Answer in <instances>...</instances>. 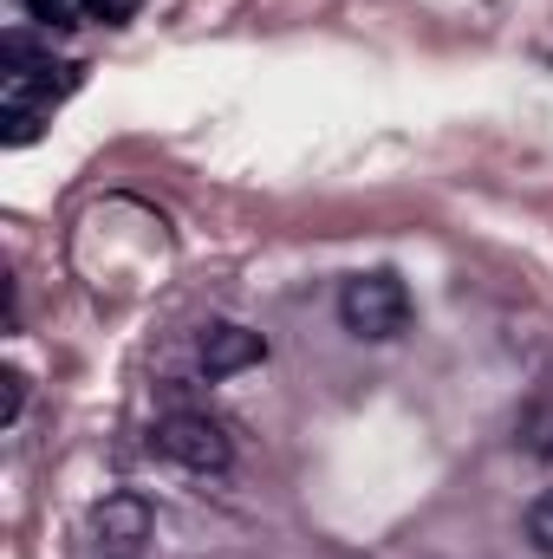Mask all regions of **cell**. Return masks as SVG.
I'll return each instance as SVG.
<instances>
[{
	"label": "cell",
	"instance_id": "277c9868",
	"mask_svg": "<svg viewBox=\"0 0 553 559\" xmlns=\"http://www.w3.org/2000/svg\"><path fill=\"white\" fill-rule=\"evenodd\" d=\"M150 534H156V514L143 495H105L92 508V540L105 559H138L150 547Z\"/></svg>",
	"mask_w": 553,
	"mask_h": 559
},
{
	"label": "cell",
	"instance_id": "52a82bcc",
	"mask_svg": "<svg viewBox=\"0 0 553 559\" xmlns=\"http://www.w3.org/2000/svg\"><path fill=\"white\" fill-rule=\"evenodd\" d=\"M528 547L541 559H553V488H541V495L528 501Z\"/></svg>",
	"mask_w": 553,
	"mask_h": 559
},
{
	"label": "cell",
	"instance_id": "5b68a950",
	"mask_svg": "<svg viewBox=\"0 0 553 559\" xmlns=\"http://www.w3.org/2000/svg\"><path fill=\"white\" fill-rule=\"evenodd\" d=\"M261 358H268V338H261V332H248V325H235V319H215V325L202 332V371H209V378L255 371Z\"/></svg>",
	"mask_w": 553,
	"mask_h": 559
},
{
	"label": "cell",
	"instance_id": "6da1fadb",
	"mask_svg": "<svg viewBox=\"0 0 553 559\" xmlns=\"http://www.w3.org/2000/svg\"><path fill=\"white\" fill-rule=\"evenodd\" d=\"M411 319H416L411 286L391 274V267L352 274L345 286H339V325H345L352 338H365V345H391V338H404Z\"/></svg>",
	"mask_w": 553,
	"mask_h": 559
},
{
	"label": "cell",
	"instance_id": "3957f363",
	"mask_svg": "<svg viewBox=\"0 0 553 559\" xmlns=\"http://www.w3.org/2000/svg\"><path fill=\"white\" fill-rule=\"evenodd\" d=\"M72 85H79V66H52V52H46V59H33V66H7V79H0V105H7V118H33V124H46L52 105H59Z\"/></svg>",
	"mask_w": 553,
	"mask_h": 559
},
{
	"label": "cell",
	"instance_id": "ba28073f",
	"mask_svg": "<svg viewBox=\"0 0 553 559\" xmlns=\"http://www.w3.org/2000/svg\"><path fill=\"white\" fill-rule=\"evenodd\" d=\"M20 411H26V371H7V429L20 423Z\"/></svg>",
	"mask_w": 553,
	"mask_h": 559
},
{
	"label": "cell",
	"instance_id": "8992f818",
	"mask_svg": "<svg viewBox=\"0 0 553 559\" xmlns=\"http://www.w3.org/2000/svg\"><path fill=\"white\" fill-rule=\"evenodd\" d=\"M515 449L534 455V462H553V391H534L515 417Z\"/></svg>",
	"mask_w": 553,
	"mask_h": 559
},
{
	"label": "cell",
	"instance_id": "7a4b0ae2",
	"mask_svg": "<svg viewBox=\"0 0 553 559\" xmlns=\"http://www.w3.org/2000/svg\"><path fill=\"white\" fill-rule=\"evenodd\" d=\"M150 442H156L163 462H176L189 475H228L235 468V436H228V423H215L209 411H169L150 429Z\"/></svg>",
	"mask_w": 553,
	"mask_h": 559
}]
</instances>
